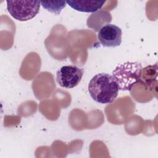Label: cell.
<instances>
[{"label":"cell","mask_w":158,"mask_h":158,"mask_svg":"<svg viewBox=\"0 0 158 158\" xmlns=\"http://www.w3.org/2000/svg\"><path fill=\"white\" fill-rule=\"evenodd\" d=\"M119 88L114 77L105 73L95 75L89 81L88 91L92 99L101 104H109L116 99Z\"/></svg>","instance_id":"obj_1"},{"label":"cell","mask_w":158,"mask_h":158,"mask_svg":"<svg viewBox=\"0 0 158 158\" xmlns=\"http://www.w3.org/2000/svg\"><path fill=\"white\" fill-rule=\"evenodd\" d=\"M142 65L138 62H127L120 64L112 72L119 89L131 91L133 85L140 83Z\"/></svg>","instance_id":"obj_2"},{"label":"cell","mask_w":158,"mask_h":158,"mask_svg":"<svg viewBox=\"0 0 158 158\" xmlns=\"http://www.w3.org/2000/svg\"><path fill=\"white\" fill-rule=\"evenodd\" d=\"M7 10L15 19L24 22L35 17L40 11V1H7Z\"/></svg>","instance_id":"obj_3"},{"label":"cell","mask_w":158,"mask_h":158,"mask_svg":"<svg viewBox=\"0 0 158 158\" xmlns=\"http://www.w3.org/2000/svg\"><path fill=\"white\" fill-rule=\"evenodd\" d=\"M83 73V69L77 66L64 65L57 72L56 80L63 88H73L79 84Z\"/></svg>","instance_id":"obj_4"},{"label":"cell","mask_w":158,"mask_h":158,"mask_svg":"<svg viewBox=\"0 0 158 158\" xmlns=\"http://www.w3.org/2000/svg\"><path fill=\"white\" fill-rule=\"evenodd\" d=\"M122 29L118 26L107 23L101 27L98 33V38L105 47L118 46L122 43Z\"/></svg>","instance_id":"obj_5"},{"label":"cell","mask_w":158,"mask_h":158,"mask_svg":"<svg viewBox=\"0 0 158 158\" xmlns=\"http://www.w3.org/2000/svg\"><path fill=\"white\" fill-rule=\"evenodd\" d=\"M67 4L74 10L82 12H96L105 4L106 1H67Z\"/></svg>","instance_id":"obj_6"},{"label":"cell","mask_w":158,"mask_h":158,"mask_svg":"<svg viewBox=\"0 0 158 158\" xmlns=\"http://www.w3.org/2000/svg\"><path fill=\"white\" fill-rule=\"evenodd\" d=\"M41 5L48 11L59 15L61 10L65 7L67 2L65 1H40Z\"/></svg>","instance_id":"obj_7"}]
</instances>
